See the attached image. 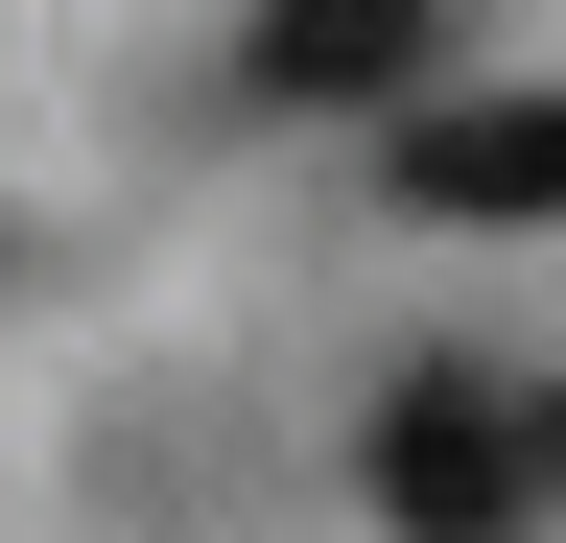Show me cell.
I'll use <instances>...</instances> for the list:
<instances>
[{
    "label": "cell",
    "mask_w": 566,
    "mask_h": 543,
    "mask_svg": "<svg viewBox=\"0 0 566 543\" xmlns=\"http://www.w3.org/2000/svg\"><path fill=\"white\" fill-rule=\"evenodd\" d=\"M354 497H378L401 543H520V497H543L520 378H495V355H401V378H378V449H354Z\"/></svg>",
    "instance_id": "1"
},
{
    "label": "cell",
    "mask_w": 566,
    "mask_h": 543,
    "mask_svg": "<svg viewBox=\"0 0 566 543\" xmlns=\"http://www.w3.org/2000/svg\"><path fill=\"white\" fill-rule=\"evenodd\" d=\"M378 189L449 213V237H543V213H566V95H449V118H401Z\"/></svg>",
    "instance_id": "2"
},
{
    "label": "cell",
    "mask_w": 566,
    "mask_h": 543,
    "mask_svg": "<svg viewBox=\"0 0 566 543\" xmlns=\"http://www.w3.org/2000/svg\"><path fill=\"white\" fill-rule=\"evenodd\" d=\"M237 95H424V0H307V24H237Z\"/></svg>",
    "instance_id": "3"
},
{
    "label": "cell",
    "mask_w": 566,
    "mask_h": 543,
    "mask_svg": "<svg viewBox=\"0 0 566 543\" xmlns=\"http://www.w3.org/2000/svg\"><path fill=\"white\" fill-rule=\"evenodd\" d=\"M520 449H543V497H566V378H520Z\"/></svg>",
    "instance_id": "4"
}]
</instances>
